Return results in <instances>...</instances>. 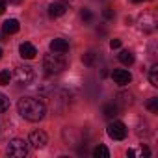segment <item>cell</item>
I'll return each mask as SVG.
<instances>
[{
  "label": "cell",
  "mask_w": 158,
  "mask_h": 158,
  "mask_svg": "<svg viewBox=\"0 0 158 158\" xmlns=\"http://www.w3.org/2000/svg\"><path fill=\"white\" fill-rule=\"evenodd\" d=\"M149 154H151V151H149L147 147H143V149H141V156H149Z\"/></svg>",
  "instance_id": "25"
},
{
  "label": "cell",
  "mask_w": 158,
  "mask_h": 158,
  "mask_svg": "<svg viewBox=\"0 0 158 158\" xmlns=\"http://www.w3.org/2000/svg\"><path fill=\"white\" fill-rule=\"evenodd\" d=\"M97 58H99V54L97 52H86L84 56H82V61H84V65H88V67H93L95 63H97Z\"/></svg>",
  "instance_id": "13"
},
{
  "label": "cell",
  "mask_w": 158,
  "mask_h": 158,
  "mask_svg": "<svg viewBox=\"0 0 158 158\" xmlns=\"http://www.w3.org/2000/svg\"><path fill=\"white\" fill-rule=\"evenodd\" d=\"M43 67L47 69V73H61L67 67V61L63 60V56L60 54H47L43 58Z\"/></svg>",
  "instance_id": "2"
},
{
  "label": "cell",
  "mask_w": 158,
  "mask_h": 158,
  "mask_svg": "<svg viewBox=\"0 0 158 158\" xmlns=\"http://www.w3.org/2000/svg\"><path fill=\"white\" fill-rule=\"evenodd\" d=\"M121 47V39H112L110 41V48H119Z\"/></svg>",
  "instance_id": "23"
},
{
  "label": "cell",
  "mask_w": 158,
  "mask_h": 158,
  "mask_svg": "<svg viewBox=\"0 0 158 158\" xmlns=\"http://www.w3.org/2000/svg\"><path fill=\"white\" fill-rule=\"evenodd\" d=\"M19 52H21V56H23L24 60H34L35 54H37V48H35L32 43H23V45L19 47Z\"/></svg>",
  "instance_id": "10"
},
{
  "label": "cell",
  "mask_w": 158,
  "mask_h": 158,
  "mask_svg": "<svg viewBox=\"0 0 158 158\" xmlns=\"http://www.w3.org/2000/svg\"><path fill=\"white\" fill-rule=\"evenodd\" d=\"M8 154L13 158H24L28 154V143L24 139H19V138L11 139L8 145Z\"/></svg>",
  "instance_id": "3"
},
{
  "label": "cell",
  "mask_w": 158,
  "mask_h": 158,
  "mask_svg": "<svg viewBox=\"0 0 158 158\" xmlns=\"http://www.w3.org/2000/svg\"><path fill=\"white\" fill-rule=\"evenodd\" d=\"M47 141H48V138H47V134H45L43 130H34V132L30 134V138H28V143H30L34 149H43V147L47 145Z\"/></svg>",
  "instance_id": "6"
},
{
  "label": "cell",
  "mask_w": 158,
  "mask_h": 158,
  "mask_svg": "<svg viewBox=\"0 0 158 158\" xmlns=\"http://www.w3.org/2000/svg\"><path fill=\"white\" fill-rule=\"evenodd\" d=\"M67 10H69V8H67L65 2H52V4L48 6V15H50L52 19H56V17H61Z\"/></svg>",
  "instance_id": "8"
},
{
  "label": "cell",
  "mask_w": 158,
  "mask_h": 158,
  "mask_svg": "<svg viewBox=\"0 0 158 158\" xmlns=\"http://www.w3.org/2000/svg\"><path fill=\"white\" fill-rule=\"evenodd\" d=\"M6 2H10V4H21L23 0H6Z\"/></svg>",
  "instance_id": "27"
},
{
  "label": "cell",
  "mask_w": 158,
  "mask_h": 158,
  "mask_svg": "<svg viewBox=\"0 0 158 158\" xmlns=\"http://www.w3.org/2000/svg\"><path fill=\"white\" fill-rule=\"evenodd\" d=\"M149 80H151V86H158V65H152L151 71H149Z\"/></svg>",
  "instance_id": "16"
},
{
  "label": "cell",
  "mask_w": 158,
  "mask_h": 158,
  "mask_svg": "<svg viewBox=\"0 0 158 158\" xmlns=\"http://www.w3.org/2000/svg\"><path fill=\"white\" fill-rule=\"evenodd\" d=\"M102 114H104V117H108V119H114V117L119 114V108H117V104L110 102V104H104V108H102Z\"/></svg>",
  "instance_id": "12"
},
{
  "label": "cell",
  "mask_w": 158,
  "mask_h": 158,
  "mask_svg": "<svg viewBox=\"0 0 158 158\" xmlns=\"http://www.w3.org/2000/svg\"><path fill=\"white\" fill-rule=\"evenodd\" d=\"M134 154H136V152H134V151H132V149H128V151H127V156H128V158H132V156H134Z\"/></svg>",
  "instance_id": "26"
},
{
  "label": "cell",
  "mask_w": 158,
  "mask_h": 158,
  "mask_svg": "<svg viewBox=\"0 0 158 158\" xmlns=\"http://www.w3.org/2000/svg\"><path fill=\"white\" fill-rule=\"evenodd\" d=\"M112 78H114V82L119 84V86H127V84L132 82V74L127 69H115L112 73Z\"/></svg>",
  "instance_id": "7"
},
{
  "label": "cell",
  "mask_w": 158,
  "mask_h": 158,
  "mask_svg": "<svg viewBox=\"0 0 158 158\" xmlns=\"http://www.w3.org/2000/svg\"><path fill=\"white\" fill-rule=\"evenodd\" d=\"M80 17H82L84 23H91V21H93V13H91V10H88V8H84V10L80 11Z\"/></svg>",
  "instance_id": "18"
},
{
  "label": "cell",
  "mask_w": 158,
  "mask_h": 158,
  "mask_svg": "<svg viewBox=\"0 0 158 158\" xmlns=\"http://www.w3.org/2000/svg\"><path fill=\"white\" fill-rule=\"evenodd\" d=\"M119 61H121L123 65H132V63H134V54H132L130 50H123V52L119 54Z\"/></svg>",
  "instance_id": "14"
},
{
  "label": "cell",
  "mask_w": 158,
  "mask_h": 158,
  "mask_svg": "<svg viewBox=\"0 0 158 158\" xmlns=\"http://www.w3.org/2000/svg\"><path fill=\"white\" fill-rule=\"evenodd\" d=\"M93 156H95V158H110V151H108V147H104V145H97V147L93 149Z\"/></svg>",
  "instance_id": "15"
},
{
  "label": "cell",
  "mask_w": 158,
  "mask_h": 158,
  "mask_svg": "<svg viewBox=\"0 0 158 158\" xmlns=\"http://www.w3.org/2000/svg\"><path fill=\"white\" fill-rule=\"evenodd\" d=\"M132 2H134V4H139V2H143V0H132Z\"/></svg>",
  "instance_id": "28"
},
{
  "label": "cell",
  "mask_w": 158,
  "mask_h": 158,
  "mask_svg": "<svg viewBox=\"0 0 158 158\" xmlns=\"http://www.w3.org/2000/svg\"><path fill=\"white\" fill-rule=\"evenodd\" d=\"M10 108V99L6 97V95H2V93H0V114H2V112H6Z\"/></svg>",
  "instance_id": "19"
},
{
  "label": "cell",
  "mask_w": 158,
  "mask_h": 158,
  "mask_svg": "<svg viewBox=\"0 0 158 158\" xmlns=\"http://www.w3.org/2000/svg\"><path fill=\"white\" fill-rule=\"evenodd\" d=\"M147 108H149L152 114H158V99H156V97L149 99V102H147Z\"/></svg>",
  "instance_id": "20"
},
{
  "label": "cell",
  "mask_w": 158,
  "mask_h": 158,
  "mask_svg": "<svg viewBox=\"0 0 158 158\" xmlns=\"http://www.w3.org/2000/svg\"><path fill=\"white\" fill-rule=\"evenodd\" d=\"M17 110H19L21 117H24L26 121H32V123L41 121L47 115V106L39 99H34V97H23V99H19Z\"/></svg>",
  "instance_id": "1"
},
{
  "label": "cell",
  "mask_w": 158,
  "mask_h": 158,
  "mask_svg": "<svg viewBox=\"0 0 158 158\" xmlns=\"http://www.w3.org/2000/svg\"><path fill=\"white\" fill-rule=\"evenodd\" d=\"M6 11V0H0V15Z\"/></svg>",
  "instance_id": "24"
},
{
  "label": "cell",
  "mask_w": 158,
  "mask_h": 158,
  "mask_svg": "<svg viewBox=\"0 0 158 158\" xmlns=\"http://www.w3.org/2000/svg\"><path fill=\"white\" fill-rule=\"evenodd\" d=\"M15 74H17V80L21 84H28V82H32L35 78V71H34L32 65H19Z\"/></svg>",
  "instance_id": "5"
},
{
  "label": "cell",
  "mask_w": 158,
  "mask_h": 158,
  "mask_svg": "<svg viewBox=\"0 0 158 158\" xmlns=\"http://www.w3.org/2000/svg\"><path fill=\"white\" fill-rule=\"evenodd\" d=\"M102 15H104V19H106V21H110V19H114V11H112L110 8H106V10L102 11Z\"/></svg>",
  "instance_id": "22"
},
{
  "label": "cell",
  "mask_w": 158,
  "mask_h": 158,
  "mask_svg": "<svg viewBox=\"0 0 158 158\" xmlns=\"http://www.w3.org/2000/svg\"><path fill=\"white\" fill-rule=\"evenodd\" d=\"M0 58H2V48H0Z\"/></svg>",
  "instance_id": "29"
},
{
  "label": "cell",
  "mask_w": 158,
  "mask_h": 158,
  "mask_svg": "<svg viewBox=\"0 0 158 158\" xmlns=\"http://www.w3.org/2000/svg\"><path fill=\"white\" fill-rule=\"evenodd\" d=\"M50 50L56 52V54H65V52L69 50V43H67L65 39H61V37L52 39V41H50Z\"/></svg>",
  "instance_id": "9"
},
{
  "label": "cell",
  "mask_w": 158,
  "mask_h": 158,
  "mask_svg": "<svg viewBox=\"0 0 158 158\" xmlns=\"http://www.w3.org/2000/svg\"><path fill=\"white\" fill-rule=\"evenodd\" d=\"M106 132H108V136H110L112 139H125L127 134H128L127 125L121 123V121H114V123H110L108 128H106Z\"/></svg>",
  "instance_id": "4"
},
{
  "label": "cell",
  "mask_w": 158,
  "mask_h": 158,
  "mask_svg": "<svg viewBox=\"0 0 158 158\" xmlns=\"http://www.w3.org/2000/svg\"><path fill=\"white\" fill-rule=\"evenodd\" d=\"M19 28H21V24H19L17 19H8L2 24V32L4 34H15V32H19Z\"/></svg>",
  "instance_id": "11"
},
{
  "label": "cell",
  "mask_w": 158,
  "mask_h": 158,
  "mask_svg": "<svg viewBox=\"0 0 158 158\" xmlns=\"http://www.w3.org/2000/svg\"><path fill=\"white\" fill-rule=\"evenodd\" d=\"M10 82H11V73L8 69L0 71V86H8Z\"/></svg>",
  "instance_id": "17"
},
{
  "label": "cell",
  "mask_w": 158,
  "mask_h": 158,
  "mask_svg": "<svg viewBox=\"0 0 158 158\" xmlns=\"http://www.w3.org/2000/svg\"><path fill=\"white\" fill-rule=\"evenodd\" d=\"M119 102L121 104H132V95L130 93L128 95L127 93H119Z\"/></svg>",
  "instance_id": "21"
}]
</instances>
